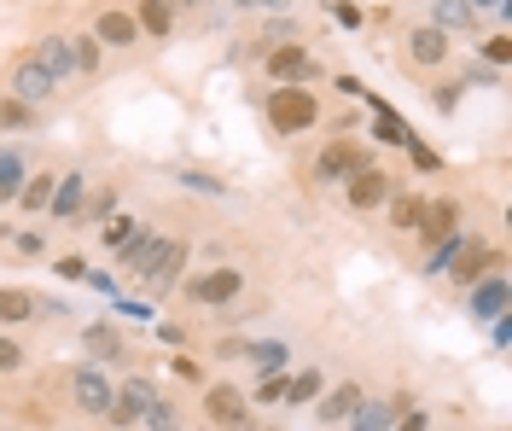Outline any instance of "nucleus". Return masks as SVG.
I'll return each instance as SVG.
<instances>
[{"label":"nucleus","mask_w":512,"mask_h":431,"mask_svg":"<svg viewBox=\"0 0 512 431\" xmlns=\"http://www.w3.org/2000/svg\"><path fill=\"white\" fill-rule=\"evenodd\" d=\"M181 263H187V245H181V239H163V257L152 263V274H146V286H152V292H163V286H175V274H181Z\"/></svg>","instance_id":"412c9836"},{"label":"nucleus","mask_w":512,"mask_h":431,"mask_svg":"<svg viewBox=\"0 0 512 431\" xmlns=\"http://www.w3.org/2000/svg\"><path fill=\"white\" fill-rule=\"evenodd\" d=\"M472 315L478 321H495V315H507V280L489 268L483 280H472Z\"/></svg>","instance_id":"ddd939ff"},{"label":"nucleus","mask_w":512,"mask_h":431,"mask_svg":"<svg viewBox=\"0 0 512 431\" xmlns=\"http://www.w3.org/2000/svg\"><path fill=\"white\" fill-rule=\"evenodd\" d=\"M18 187H24V158L18 152H0V204L18 199Z\"/></svg>","instance_id":"c85d7f7f"},{"label":"nucleus","mask_w":512,"mask_h":431,"mask_svg":"<svg viewBox=\"0 0 512 431\" xmlns=\"http://www.w3.org/2000/svg\"><path fill=\"white\" fill-rule=\"evenodd\" d=\"M53 274H64V280H82V274H88V263H82V257H59V263H53Z\"/></svg>","instance_id":"58836bf2"},{"label":"nucleus","mask_w":512,"mask_h":431,"mask_svg":"<svg viewBox=\"0 0 512 431\" xmlns=\"http://www.w3.org/2000/svg\"><path fill=\"white\" fill-rule=\"evenodd\" d=\"M256 402H286V379H280V373H262V385H256Z\"/></svg>","instance_id":"f704fd0d"},{"label":"nucleus","mask_w":512,"mask_h":431,"mask_svg":"<svg viewBox=\"0 0 512 431\" xmlns=\"http://www.w3.org/2000/svg\"><path fill=\"white\" fill-rule=\"evenodd\" d=\"M350 426H355V431H390V426H396V414H390L384 402H367V397H361V408L350 414Z\"/></svg>","instance_id":"b1692460"},{"label":"nucleus","mask_w":512,"mask_h":431,"mask_svg":"<svg viewBox=\"0 0 512 431\" xmlns=\"http://www.w3.org/2000/svg\"><path fill=\"white\" fill-rule=\"evenodd\" d=\"M204 414H210V426H251V408H245V397L233 385H210L204 391Z\"/></svg>","instance_id":"9d476101"},{"label":"nucleus","mask_w":512,"mask_h":431,"mask_svg":"<svg viewBox=\"0 0 512 431\" xmlns=\"http://www.w3.org/2000/svg\"><path fill=\"white\" fill-rule=\"evenodd\" d=\"M361 164H367V152H361L355 140H332V146L315 158V181H326V187H332V181H350Z\"/></svg>","instance_id":"423d86ee"},{"label":"nucleus","mask_w":512,"mask_h":431,"mask_svg":"<svg viewBox=\"0 0 512 431\" xmlns=\"http://www.w3.org/2000/svg\"><path fill=\"white\" fill-rule=\"evenodd\" d=\"M256 6H286V0H256Z\"/></svg>","instance_id":"c03bdc74"},{"label":"nucleus","mask_w":512,"mask_h":431,"mask_svg":"<svg viewBox=\"0 0 512 431\" xmlns=\"http://www.w3.org/2000/svg\"><path fill=\"white\" fill-rule=\"evenodd\" d=\"M431 24H437V30H466V35H478V30H483V12L472 6V0H437V6H431Z\"/></svg>","instance_id":"4468645a"},{"label":"nucleus","mask_w":512,"mask_h":431,"mask_svg":"<svg viewBox=\"0 0 512 431\" xmlns=\"http://www.w3.org/2000/svg\"><path fill=\"white\" fill-rule=\"evenodd\" d=\"M408 59H414L419 70L443 65V59H448V30H437V24H419V30L408 35Z\"/></svg>","instance_id":"f8f14e48"},{"label":"nucleus","mask_w":512,"mask_h":431,"mask_svg":"<svg viewBox=\"0 0 512 431\" xmlns=\"http://www.w3.org/2000/svg\"><path fill=\"white\" fill-rule=\"evenodd\" d=\"M158 257H163V233L134 228V233L123 239V268L140 280V286H146V274H152V263H158Z\"/></svg>","instance_id":"1a4fd4ad"},{"label":"nucleus","mask_w":512,"mask_h":431,"mask_svg":"<svg viewBox=\"0 0 512 431\" xmlns=\"http://www.w3.org/2000/svg\"><path fill=\"white\" fill-rule=\"evenodd\" d=\"M70 402H76L88 420H105V408H111V379L99 373V362H88V367L70 373Z\"/></svg>","instance_id":"20e7f679"},{"label":"nucleus","mask_w":512,"mask_h":431,"mask_svg":"<svg viewBox=\"0 0 512 431\" xmlns=\"http://www.w3.org/2000/svg\"><path fill=\"white\" fill-rule=\"evenodd\" d=\"M268 76H274V82H303V76H315V59H309L297 41H274V47H268Z\"/></svg>","instance_id":"9b49d317"},{"label":"nucleus","mask_w":512,"mask_h":431,"mask_svg":"<svg viewBox=\"0 0 512 431\" xmlns=\"http://www.w3.org/2000/svg\"><path fill=\"white\" fill-rule=\"evenodd\" d=\"M53 88H59V76H53V70L41 65L35 53H24L18 65L6 70V94H12V100H24V105H41V100H53Z\"/></svg>","instance_id":"f03ea898"},{"label":"nucleus","mask_w":512,"mask_h":431,"mask_svg":"<svg viewBox=\"0 0 512 431\" xmlns=\"http://www.w3.org/2000/svg\"><path fill=\"white\" fill-rule=\"evenodd\" d=\"M245 362H251L256 373H280L291 356H286V344H245Z\"/></svg>","instance_id":"a878e982"},{"label":"nucleus","mask_w":512,"mask_h":431,"mask_svg":"<svg viewBox=\"0 0 512 431\" xmlns=\"http://www.w3.org/2000/svg\"><path fill=\"white\" fill-rule=\"evenodd\" d=\"M402 146H408V158H414L419 169H443V158H437V152H431L425 140H402Z\"/></svg>","instance_id":"c9c22d12"},{"label":"nucleus","mask_w":512,"mask_h":431,"mask_svg":"<svg viewBox=\"0 0 512 431\" xmlns=\"http://www.w3.org/2000/svg\"><path fill=\"white\" fill-rule=\"evenodd\" d=\"M94 35H99V47H134L140 41V24H134V12H99Z\"/></svg>","instance_id":"f3484780"},{"label":"nucleus","mask_w":512,"mask_h":431,"mask_svg":"<svg viewBox=\"0 0 512 431\" xmlns=\"http://www.w3.org/2000/svg\"><path fill=\"white\" fill-rule=\"evenodd\" d=\"M152 402H158L152 379H128V385H111V408H105V420H111V426H140Z\"/></svg>","instance_id":"7ed1b4c3"},{"label":"nucleus","mask_w":512,"mask_h":431,"mask_svg":"<svg viewBox=\"0 0 512 431\" xmlns=\"http://www.w3.org/2000/svg\"><path fill=\"white\" fill-rule=\"evenodd\" d=\"M111 210H117V193H111V187H99L94 199H88V222H105Z\"/></svg>","instance_id":"473e14b6"},{"label":"nucleus","mask_w":512,"mask_h":431,"mask_svg":"<svg viewBox=\"0 0 512 431\" xmlns=\"http://www.w3.org/2000/svg\"><path fill=\"white\" fill-rule=\"evenodd\" d=\"M41 315V298L24 292V286H0V321L6 327H18V321H35Z\"/></svg>","instance_id":"6ab92c4d"},{"label":"nucleus","mask_w":512,"mask_h":431,"mask_svg":"<svg viewBox=\"0 0 512 431\" xmlns=\"http://www.w3.org/2000/svg\"><path fill=\"white\" fill-rule=\"evenodd\" d=\"M18 367H24V350L12 338H0V373H18Z\"/></svg>","instance_id":"e433bc0d"},{"label":"nucleus","mask_w":512,"mask_h":431,"mask_svg":"<svg viewBox=\"0 0 512 431\" xmlns=\"http://www.w3.org/2000/svg\"><path fill=\"white\" fill-rule=\"evenodd\" d=\"M163 6H169V12H181V6H192V0H163Z\"/></svg>","instance_id":"37998d69"},{"label":"nucleus","mask_w":512,"mask_h":431,"mask_svg":"<svg viewBox=\"0 0 512 431\" xmlns=\"http://www.w3.org/2000/svg\"><path fill=\"white\" fill-rule=\"evenodd\" d=\"M134 24H140V35H152V41H169V30H175V12H169L163 0H140Z\"/></svg>","instance_id":"4be33fe9"},{"label":"nucleus","mask_w":512,"mask_h":431,"mask_svg":"<svg viewBox=\"0 0 512 431\" xmlns=\"http://www.w3.org/2000/svg\"><path fill=\"white\" fill-rule=\"evenodd\" d=\"M332 18H338V24H350V30H355V24H361V12H355L350 0H338V6H332Z\"/></svg>","instance_id":"a19ab883"},{"label":"nucleus","mask_w":512,"mask_h":431,"mask_svg":"<svg viewBox=\"0 0 512 431\" xmlns=\"http://www.w3.org/2000/svg\"><path fill=\"white\" fill-rule=\"evenodd\" d=\"M30 123H35V105L12 100V94L0 100V129H30Z\"/></svg>","instance_id":"2f4dec72"},{"label":"nucleus","mask_w":512,"mask_h":431,"mask_svg":"<svg viewBox=\"0 0 512 431\" xmlns=\"http://www.w3.org/2000/svg\"><path fill=\"white\" fill-rule=\"evenodd\" d=\"M35 59H41V65L53 70V76H76V59H70V35H41V41H35Z\"/></svg>","instance_id":"aec40b11"},{"label":"nucleus","mask_w":512,"mask_h":431,"mask_svg":"<svg viewBox=\"0 0 512 431\" xmlns=\"http://www.w3.org/2000/svg\"><path fill=\"white\" fill-rule=\"evenodd\" d=\"M53 181H59V175H35V181H24V187H18V204L41 216V210H47V199H53Z\"/></svg>","instance_id":"cd10ccee"},{"label":"nucleus","mask_w":512,"mask_h":431,"mask_svg":"<svg viewBox=\"0 0 512 431\" xmlns=\"http://www.w3.org/2000/svg\"><path fill=\"white\" fill-rule=\"evenodd\" d=\"M344 187H350V210H379V204L396 193V181H390L384 169H373V164H361Z\"/></svg>","instance_id":"0eeeda50"},{"label":"nucleus","mask_w":512,"mask_h":431,"mask_svg":"<svg viewBox=\"0 0 512 431\" xmlns=\"http://www.w3.org/2000/svg\"><path fill=\"white\" fill-rule=\"evenodd\" d=\"M355 408H361V385H338L332 397H320L315 420H320V426H350Z\"/></svg>","instance_id":"a211bd4d"},{"label":"nucleus","mask_w":512,"mask_h":431,"mask_svg":"<svg viewBox=\"0 0 512 431\" xmlns=\"http://www.w3.org/2000/svg\"><path fill=\"white\" fill-rule=\"evenodd\" d=\"M70 59H76V70L88 76V70H99V35H70Z\"/></svg>","instance_id":"7c9ffc66"},{"label":"nucleus","mask_w":512,"mask_h":431,"mask_svg":"<svg viewBox=\"0 0 512 431\" xmlns=\"http://www.w3.org/2000/svg\"><path fill=\"white\" fill-rule=\"evenodd\" d=\"M82 199H88V181L70 169V175H59L53 181V199H47V216H53V228H70L76 216H82Z\"/></svg>","instance_id":"6e6552de"},{"label":"nucleus","mask_w":512,"mask_h":431,"mask_svg":"<svg viewBox=\"0 0 512 431\" xmlns=\"http://www.w3.org/2000/svg\"><path fill=\"white\" fill-rule=\"evenodd\" d=\"M483 59H489L495 70H501V65L512 59V41H507V35H489V41H483Z\"/></svg>","instance_id":"72a5a7b5"},{"label":"nucleus","mask_w":512,"mask_h":431,"mask_svg":"<svg viewBox=\"0 0 512 431\" xmlns=\"http://www.w3.org/2000/svg\"><path fill=\"white\" fill-rule=\"evenodd\" d=\"M373 129H379V140H390V146H402V140H408V123H402L384 100H373Z\"/></svg>","instance_id":"bb28decb"},{"label":"nucleus","mask_w":512,"mask_h":431,"mask_svg":"<svg viewBox=\"0 0 512 431\" xmlns=\"http://www.w3.org/2000/svg\"><path fill=\"white\" fill-rule=\"evenodd\" d=\"M239 286H245V274H239V268H210V274H192V280H187V298L222 309V303L239 298Z\"/></svg>","instance_id":"39448f33"},{"label":"nucleus","mask_w":512,"mask_h":431,"mask_svg":"<svg viewBox=\"0 0 512 431\" xmlns=\"http://www.w3.org/2000/svg\"><path fill=\"white\" fill-rule=\"evenodd\" d=\"M315 123H320V105L303 82H280V88L268 94V129L303 134V129H315Z\"/></svg>","instance_id":"f257e3e1"},{"label":"nucleus","mask_w":512,"mask_h":431,"mask_svg":"<svg viewBox=\"0 0 512 431\" xmlns=\"http://www.w3.org/2000/svg\"><path fill=\"white\" fill-rule=\"evenodd\" d=\"M454 280H460V286H472V280H483V274H489V268H501V257H495V251H483V245H466V239H460V251H454Z\"/></svg>","instance_id":"dca6fc26"},{"label":"nucleus","mask_w":512,"mask_h":431,"mask_svg":"<svg viewBox=\"0 0 512 431\" xmlns=\"http://www.w3.org/2000/svg\"><path fill=\"white\" fill-rule=\"evenodd\" d=\"M390 228H402V233H414L419 228V216H425V199L419 193H390Z\"/></svg>","instance_id":"5701e85b"},{"label":"nucleus","mask_w":512,"mask_h":431,"mask_svg":"<svg viewBox=\"0 0 512 431\" xmlns=\"http://www.w3.org/2000/svg\"><path fill=\"white\" fill-rule=\"evenodd\" d=\"M88 356H94V362H117V356H123L117 327H88Z\"/></svg>","instance_id":"393cba45"},{"label":"nucleus","mask_w":512,"mask_h":431,"mask_svg":"<svg viewBox=\"0 0 512 431\" xmlns=\"http://www.w3.org/2000/svg\"><path fill=\"white\" fill-rule=\"evenodd\" d=\"M414 233H425V245H437V239H448V233H460V204H454V199L425 204V216H419Z\"/></svg>","instance_id":"2eb2a0df"},{"label":"nucleus","mask_w":512,"mask_h":431,"mask_svg":"<svg viewBox=\"0 0 512 431\" xmlns=\"http://www.w3.org/2000/svg\"><path fill=\"white\" fill-rule=\"evenodd\" d=\"M478 12H507V0H472Z\"/></svg>","instance_id":"79ce46f5"},{"label":"nucleus","mask_w":512,"mask_h":431,"mask_svg":"<svg viewBox=\"0 0 512 431\" xmlns=\"http://www.w3.org/2000/svg\"><path fill=\"white\" fill-rule=\"evenodd\" d=\"M315 397H320V373L315 367H303L297 379H286V402L291 408H303V402H315Z\"/></svg>","instance_id":"c756f323"},{"label":"nucleus","mask_w":512,"mask_h":431,"mask_svg":"<svg viewBox=\"0 0 512 431\" xmlns=\"http://www.w3.org/2000/svg\"><path fill=\"white\" fill-rule=\"evenodd\" d=\"M175 373H181V379H204V362H192V356H175Z\"/></svg>","instance_id":"ea45409f"},{"label":"nucleus","mask_w":512,"mask_h":431,"mask_svg":"<svg viewBox=\"0 0 512 431\" xmlns=\"http://www.w3.org/2000/svg\"><path fill=\"white\" fill-rule=\"evenodd\" d=\"M128 233H134V216H111V222H105V239H111V245H123Z\"/></svg>","instance_id":"4c0bfd02"}]
</instances>
